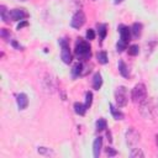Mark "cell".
<instances>
[{
	"label": "cell",
	"mask_w": 158,
	"mask_h": 158,
	"mask_svg": "<svg viewBox=\"0 0 158 158\" xmlns=\"http://www.w3.org/2000/svg\"><path fill=\"white\" fill-rule=\"evenodd\" d=\"M84 69H88V68L84 65V63H83V62H77V63L73 65V68H72V77H73V78H78V77H80V75H85L86 72H85Z\"/></svg>",
	"instance_id": "obj_9"
},
{
	"label": "cell",
	"mask_w": 158,
	"mask_h": 158,
	"mask_svg": "<svg viewBox=\"0 0 158 158\" xmlns=\"http://www.w3.org/2000/svg\"><path fill=\"white\" fill-rule=\"evenodd\" d=\"M156 144H157V147H158V135H156Z\"/></svg>",
	"instance_id": "obj_33"
},
{
	"label": "cell",
	"mask_w": 158,
	"mask_h": 158,
	"mask_svg": "<svg viewBox=\"0 0 158 158\" xmlns=\"http://www.w3.org/2000/svg\"><path fill=\"white\" fill-rule=\"evenodd\" d=\"M0 15H1V20H2L5 23H10V21H11L10 11L6 9L5 5H1V6H0Z\"/></svg>",
	"instance_id": "obj_13"
},
{
	"label": "cell",
	"mask_w": 158,
	"mask_h": 158,
	"mask_svg": "<svg viewBox=\"0 0 158 158\" xmlns=\"http://www.w3.org/2000/svg\"><path fill=\"white\" fill-rule=\"evenodd\" d=\"M127 48V43H125L123 41H118L117 43H116V49H117V52H122V51H125Z\"/></svg>",
	"instance_id": "obj_26"
},
{
	"label": "cell",
	"mask_w": 158,
	"mask_h": 158,
	"mask_svg": "<svg viewBox=\"0 0 158 158\" xmlns=\"http://www.w3.org/2000/svg\"><path fill=\"white\" fill-rule=\"evenodd\" d=\"M96 126V131H104L105 128H107V123H106V120L105 118H99L95 123Z\"/></svg>",
	"instance_id": "obj_22"
},
{
	"label": "cell",
	"mask_w": 158,
	"mask_h": 158,
	"mask_svg": "<svg viewBox=\"0 0 158 158\" xmlns=\"http://www.w3.org/2000/svg\"><path fill=\"white\" fill-rule=\"evenodd\" d=\"M16 1H26V0H16Z\"/></svg>",
	"instance_id": "obj_34"
},
{
	"label": "cell",
	"mask_w": 158,
	"mask_h": 158,
	"mask_svg": "<svg viewBox=\"0 0 158 158\" xmlns=\"http://www.w3.org/2000/svg\"><path fill=\"white\" fill-rule=\"evenodd\" d=\"M147 98V88L143 83H138L133 86L132 93H131V99L133 102L139 104L141 101H143Z\"/></svg>",
	"instance_id": "obj_2"
},
{
	"label": "cell",
	"mask_w": 158,
	"mask_h": 158,
	"mask_svg": "<svg viewBox=\"0 0 158 158\" xmlns=\"http://www.w3.org/2000/svg\"><path fill=\"white\" fill-rule=\"evenodd\" d=\"M74 52H75V56H77L80 60H88V59H90V57H91V47H90L89 42L81 40V38H79V40L77 41Z\"/></svg>",
	"instance_id": "obj_1"
},
{
	"label": "cell",
	"mask_w": 158,
	"mask_h": 158,
	"mask_svg": "<svg viewBox=\"0 0 158 158\" xmlns=\"http://www.w3.org/2000/svg\"><path fill=\"white\" fill-rule=\"evenodd\" d=\"M37 152H38L40 154H43V156H53V154H54V152H53L52 149L47 148V147H38Z\"/></svg>",
	"instance_id": "obj_23"
},
{
	"label": "cell",
	"mask_w": 158,
	"mask_h": 158,
	"mask_svg": "<svg viewBox=\"0 0 158 158\" xmlns=\"http://www.w3.org/2000/svg\"><path fill=\"white\" fill-rule=\"evenodd\" d=\"M130 157L131 158H143L144 157V153L142 152V149L141 148H137V147H135V148H132L131 149V152H130Z\"/></svg>",
	"instance_id": "obj_20"
},
{
	"label": "cell",
	"mask_w": 158,
	"mask_h": 158,
	"mask_svg": "<svg viewBox=\"0 0 158 158\" xmlns=\"http://www.w3.org/2000/svg\"><path fill=\"white\" fill-rule=\"evenodd\" d=\"M123 0H115V4H121Z\"/></svg>",
	"instance_id": "obj_32"
},
{
	"label": "cell",
	"mask_w": 158,
	"mask_h": 158,
	"mask_svg": "<svg viewBox=\"0 0 158 158\" xmlns=\"http://www.w3.org/2000/svg\"><path fill=\"white\" fill-rule=\"evenodd\" d=\"M115 101L118 107H123L128 102V91L126 86H118L115 90Z\"/></svg>",
	"instance_id": "obj_5"
},
{
	"label": "cell",
	"mask_w": 158,
	"mask_h": 158,
	"mask_svg": "<svg viewBox=\"0 0 158 158\" xmlns=\"http://www.w3.org/2000/svg\"><path fill=\"white\" fill-rule=\"evenodd\" d=\"M118 32H120V40L123 41L125 43H128V41L131 40V28L128 26L120 25L118 26Z\"/></svg>",
	"instance_id": "obj_10"
},
{
	"label": "cell",
	"mask_w": 158,
	"mask_h": 158,
	"mask_svg": "<svg viewBox=\"0 0 158 158\" xmlns=\"http://www.w3.org/2000/svg\"><path fill=\"white\" fill-rule=\"evenodd\" d=\"M110 111H111V115L114 116L115 120H122L123 118V114L121 111H118L112 104H110Z\"/></svg>",
	"instance_id": "obj_19"
},
{
	"label": "cell",
	"mask_w": 158,
	"mask_h": 158,
	"mask_svg": "<svg viewBox=\"0 0 158 158\" xmlns=\"http://www.w3.org/2000/svg\"><path fill=\"white\" fill-rule=\"evenodd\" d=\"M106 154H107L109 157H114V156H116V154H117V152H116L114 148L107 147V148H106Z\"/></svg>",
	"instance_id": "obj_29"
},
{
	"label": "cell",
	"mask_w": 158,
	"mask_h": 158,
	"mask_svg": "<svg viewBox=\"0 0 158 158\" xmlns=\"http://www.w3.org/2000/svg\"><path fill=\"white\" fill-rule=\"evenodd\" d=\"M27 25H28V23H27V21H25V20H23L22 22H20V23L17 25V30H21L22 27H25V26H27Z\"/></svg>",
	"instance_id": "obj_30"
},
{
	"label": "cell",
	"mask_w": 158,
	"mask_h": 158,
	"mask_svg": "<svg viewBox=\"0 0 158 158\" xmlns=\"http://www.w3.org/2000/svg\"><path fill=\"white\" fill-rule=\"evenodd\" d=\"M86 110H88V107L85 106V104H81V102H75L74 104V111H75V114L80 115V116H84L85 112H86Z\"/></svg>",
	"instance_id": "obj_16"
},
{
	"label": "cell",
	"mask_w": 158,
	"mask_h": 158,
	"mask_svg": "<svg viewBox=\"0 0 158 158\" xmlns=\"http://www.w3.org/2000/svg\"><path fill=\"white\" fill-rule=\"evenodd\" d=\"M16 102H17V107L20 110H25L28 105V98L25 93H20L17 96H16Z\"/></svg>",
	"instance_id": "obj_11"
},
{
	"label": "cell",
	"mask_w": 158,
	"mask_h": 158,
	"mask_svg": "<svg viewBox=\"0 0 158 158\" xmlns=\"http://www.w3.org/2000/svg\"><path fill=\"white\" fill-rule=\"evenodd\" d=\"M91 102H93V93L86 91V94H85V106L89 109L91 106Z\"/></svg>",
	"instance_id": "obj_25"
},
{
	"label": "cell",
	"mask_w": 158,
	"mask_h": 158,
	"mask_svg": "<svg viewBox=\"0 0 158 158\" xmlns=\"http://www.w3.org/2000/svg\"><path fill=\"white\" fill-rule=\"evenodd\" d=\"M118 72L123 77V78H128L130 77V70H128V67L126 65V63L123 60H118Z\"/></svg>",
	"instance_id": "obj_14"
},
{
	"label": "cell",
	"mask_w": 158,
	"mask_h": 158,
	"mask_svg": "<svg viewBox=\"0 0 158 158\" xmlns=\"http://www.w3.org/2000/svg\"><path fill=\"white\" fill-rule=\"evenodd\" d=\"M85 36H86V40H89V41H91V40H94V38H95V32H94V30H91V28H89V30L86 31V33H85Z\"/></svg>",
	"instance_id": "obj_27"
},
{
	"label": "cell",
	"mask_w": 158,
	"mask_h": 158,
	"mask_svg": "<svg viewBox=\"0 0 158 158\" xmlns=\"http://www.w3.org/2000/svg\"><path fill=\"white\" fill-rule=\"evenodd\" d=\"M127 52H128L130 56H137V54L139 53V47H138L137 44H131V46L128 47Z\"/></svg>",
	"instance_id": "obj_24"
},
{
	"label": "cell",
	"mask_w": 158,
	"mask_h": 158,
	"mask_svg": "<svg viewBox=\"0 0 158 158\" xmlns=\"http://www.w3.org/2000/svg\"><path fill=\"white\" fill-rule=\"evenodd\" d=\"M59 46H60V58H62L63 63L69 64L72 62V52H70L68 41L65 38H60L59 40Z\"/></svg>",
	"instance_id": "obj_6"
},
{
	"label": "cell",
	"mask_w": 158,
	"mask_h": 158,
	"mask_svg": "<svg viewBox=\"0 0 158 158\" xmlns=\"http://www.w3.org/2000/svg\"><path fill=\"white\" fill-rule=\"evenodd\" d=\"M11 44H12L15 48H17V49H22V48H23V47H22V46H20V44H19L16 41H12V42H11Z\"/></svg>",
	"instance_id": "obj_31"
},
{
	"label": "cell",
	"mask_w": 158,
	"mask_h": 158,
	"mask_svg": "<svg viewBox=\"0 0 158 158\" xmlns=\"http://www.w3.org/2000/svg\"><path fill=\"white\" fill-rule=\"evenodd\" d=\"M11 21H23L28 17V12L25 9H12L10 11Z\"/></svg>",
	"instance_id": "obj_8"
},
{
	"label": "cell",
	"mask_w": 158,
	"mask_h": 158,
	"mask_svg": "<svg viewBox=\"0 0 158 158\" xmlns=\"http://www.w3.org/2000/svg\"><path fill=\"white\" fill-rule=\"evenodd\" d=\"M85 21H86V16H85L84 11H83V10H78V11L73 15V17H72V20H70V26H72L73 28L79 30V28H81V27L84 26Z\"/></svg>",
	"instance_id": "obj_7"
},
{
	"label": "cell",
	"mask_w": 158,
	"mask_h": 158,
	"mask_svg": "<svg viewBox=\"0 0 158 158\" xmlns=\"http://www.w3.org/2000/svg\"><path fill=\"white\" fill-rule=\"evenodd\" d=\"M0 35H1V37H2L4 40H7V38H10V32H9L6 28H1V32H0Z\"/></svg>",
	"instance_id": "obj_28"
},
{
	"label": "cell",
	"mask_w": 158,
	"mask_h": 158,
	"mask_svg": "<svg viewBox=\"0 0 158 158\" xmlns=\"http://www.w3.org/2000/svg\"><path fill=\"white\" fill-rule=\"evenodd\" d=\"M101 148H102V137L99 136L94 139V143H93V154L95 158H99L101 153Z\"/></svg>",
	"instance_id": "obj_12"
},
{
	"label": "cell",
	"mask_w": 158,
	"mask_h": 158,
	"mask_svg": "<svg viewBox=\"0 0 158 158\" xmlns=\"http://www.w3.org/2000/svg\"><path fill=\"white\" fill-rule=\"evenodd\" d=\"M96 58H98V62H99L100 64H106V63L109 62V59H107V53H106V52H104V51L98 52Z\"/></svg>",
	"instance_id": "obj_21"
},
{
	"label": "cell",
	"mask_w": 158,
	"mask_h": 158,
	"mask_svg": "<svg viewBox=\"0 0 158 158\" xmlns=\"http://www.w3.org/2000/svg\"><path fill=\"white\" fill-rule=\"evenodd\" d=\"M131 32L133 35V37H139L142 33V23L139 22H135L131 27Z\"/></svg>",
	"instance_id": "obj_18"
},
{
	"label": "cell",
	"mask_w": 158,
	"mask_h": 158,
	"mask_svg": "<svg viewBox=\"0 0 158 158\" xmlns=\"http://www.w3.org/2000/svg\"><path fill=\"white\" fill-rule=\"evenodd\" d=\"M102 85V77L100 73H95L94 78H93V89L94 90H99Z\"/></svg>",
	"instance_id": "obj_15"
},
{
	"label": "cell",
	"mask_w": 158,
	"mask_h": 158,
	"mask_svg": "<svg viewBox=\"0 0 158 158\" xmlns=\"http://www.w3.org/2000/svg\"><path fill=\"white\" fill-rule=\"evenodd\" d=\"M98 33H99V37L101 41L105 40L106 33H107V25L106 23H98Z\"/></svg>",
	"instance_id": "obj_17"
},
{
	"label": "cell",
	"mask_w": 158,
	"mask_h": 158,
	"mask_svg": "<svg viewBox=\"0 0 158 158\" xmlns=\"http://www.w3.org/2000/svg\"><path fill=\"white\" fill-rule=\"evenodd\" d=\"M125 138H126V144L132 149L139 143L141 135H139V132L137 130H135L133 127H130L125 133Z\"/></svg>",
	"instance_id": "obj_4"
},
{
	"label": "cell",
	"mask_w": 158,
	"mask_h": 158,
	"mask_svg": "<svg viewBox=\"0 0 158 158\" xmlns=\"http://www.w3.org/2000/svg\"><path fill=\"white\" fill-rule=\"evenodd\" d=\"M139 112L144 118L152 120L154 117V106L151 99L146 98L143 101L139 102Z\"/></svg>",
	"instance_id": "obj_3"
}]
</instances>
